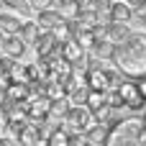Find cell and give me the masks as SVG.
<instances>
[{"label": "cell", "instance_id": "1", "mask_svg": "<svg viewBox=\"0 0 146 146\" xmlns=\"http://www.w3.org/2000/svg\"><path fill=\"white\" fill-rule=\"evenodd\" d=\"M113 64L123 77L139 80L146 74V33L131 31L113 49Z\"/></svg>", "mask_w": 146, "mask_h": 146}, {"label": "cell", "instance_id": "2", "mask_svg": "<svg viewBox=\"0 0 146 146\" xmlns=\"http://www.w3.org/2000/svg\"><path fill=\"white\" fill-rule=\"evenodd\" d=\"M139 131H141V118H121V121H113L110 128H108L105 144H110V146L139 144Z\"/></svg>", "mask_w": 146, "mask_h": 146}, {"label": "cell", "instance_id": "3", "mask_svg": "<svg viewBox=\"0 0 146 146\" xmlns=\"http://www.w3.org/2000/svg\"><path fill=\"white\" fill-rule=\"evenodd\" d=\"M115 90H118V95H121V100H123V108L141 110V108L146 105V100L141 98V92H139V85H136V80L126 77V82H118V85H115Z\"/></svg>", "mask_w": 146, "mask_h": 146}, {"label": "cell", "instance_id": "4", "mask_svg": "<svg viewBox=\"0 0 146 146\" xmlns=\"http://www.w3.org/2000/svg\"><path fill=\"white\" fill-rule=\"evenodd\" d=\"M64 121H67V126H72V131H87L90 126H95L98 121H95V115L87 110V105H74V108H67V113H64Z\"/></svg>", "mask_w": 146, "mask_h": 146}, {"label": "cell", "instance_id": "5", "mask_svg": "<svg viewBox=\"0 0 146 146\" xmlns=\"http://www.w3.org/2000/svg\"><path fill=\"white\" fill-rule=\"evenodd\" d=\"M56 54L62 56V62L64 64H82V59H85V46H80V41L77 38H64V41H59V46H56Z\"/></svg>", "mask_w": 146, "mask_h": 146}, {"label": "cell", "instance_id": "6", "mask_svg": "<svg viewBox=\"0 0 146 146\" xmlns=\"http://www.w3.org/2000/svg\"><path fill=\"white\" fill-rule=\"evenodd\" d=\"M26 49H28V44L21 38V33H5L0 41V51L10 59H21L26 54Z\"/></svg>", "mask_w": 146, "mask_h": 146}, {"label": "cell", "instance_id": "7", "mask_svg": "<svg viewBox=\"0 0 146 146\" xmlns=\"http://www.w3.org/2000/svg\"><path fill=\"white\" fill-rule=\"evenodd\" d=\"M31 46L36 49L38 59H44V56H54V54H56L59 41L54 38V33H51V31H41V33L33 38V44H31Z\"/></svg>", "mask_w": 146, "mask_h": 146}, {"label": "cell", "instance_id": "8", "mask_svg": "<svg viewBox=\"0 0 146 146\" xmlns=\"http://www.w3.org/2000/svg\"><path fill=\"white\" fill-rule=\"evenodd\" d=\"M108 21H118V23H128L133 18V10L126 0H110L108 5Z\"/></svg>", "mask_w": 146, "mask_h": 146}, {"label": "cell", "instance_id": "9", "mask_svg": "<svg viewBox=\"0 0 146 146\" xmlns=\"http://www.w3.org/2000/svg\"><path fill=\"white\" fill-rule=\"evenodd\" d=\"M59 21H64V18H62V13H59L54 5L36 10V23H38V28H41V31H51Z\"/></svg>", "mask_w": 146, "mask_h": 146}, {"label": "cell", "instance_id": "10", "mask_svg": "<svg viewBox=\"0 0 146 146\" xmlns=\"http://www.w3.org/2000/svg\"><path fill=\"white\" fill-rule=\"evenodd\" d=\"M21 23H23V15H21V13L8 10V8L0 10V31H3V33H18Z\"/></svg>", "mask_w": 146, "mask_h": 146}, {"label": "cell", "instance_id": "11", "mask_svg": "<svg viewBox=\"0 0 146 146\" xmlns=\"http://www.w3.org/2000/svg\"><path fill=\"white\" fill-rule=\"evenodd\" d=\"M90 49H92V54H95L98 59H108V62H110V59H113V49H115V44L108 41V38H98Z\"/></svg>", "mask_w": 146, "mask_h": 146}, {"label": "cell", "instance_id": "12", "mask_svg": "<svg viewBox=\"0 0 146 146\" xmlns=\"http://www.w3.org/2000/svg\"><path fill=\"white\" fill-rule=\"evenodd\" d=\"M18 33H21V38H23L26 44H33V38L41 33V28H38V23H36V21H23V23H21V28H18Z\"/></svg>", "mask_w": 146, "mask_h": 146}, {"label": "cell", "instance_id": "13", "mask_svg": "<svg viewBox=\"0 0 146 146\" xmlns=\"http://www.w3.org/2000/svg\"><path fill=\"white\" fill-rule=\"evenodd\" d=\"M15 139H18L21 144H33V141H38V139H41V131H38L36 126H31V123H26L23 128H18V133H15Z\"/></svg>", "mask_w": 146, "mask_h": 146}, {"label": "cell", "instance_id": "14", "mask_svg": "<svg viewBox=\"0 0 146 146\" xmlns=\"http://www.w3.org/2000/svg\"><path fill=\"white\" fill-rule=\"evenodd\" d=\"M49 146H59V144H64V146H69V128H64V126H56L51 133H49Z\"/></svg>", "mask_w": 146, "mask_h": 146}, {"label": "cell", "instance_id": "15", "mask_svg": "<svg viewBox=\"0 0 146 146\" xmlns=\"http://www.w3.org/2000/svg\"><path fill=\"white\" fill-rule=\"evenodd\" d=\"M0 3H3V5H5L8 10H15V13H21V15L31 10V5H28V0H0Z\"/></svg>", "mask_w": 146, "mask_h": 146}, {"label": "cell", "instance_id": "16", "mask_svg": "<svg viewBox=\"0 0 146 146\" xmlns=\"http://www.w3.org/2000/svg\"><path fill=\"white\" fill-rule=\"evenodd\" d=\"M28 5H31L33 10H41V8H49V5H54V0H28Z\"/></svg>", "mask_w": 146, "mask_h": 146}, {"label": "cell", "instance_id": "17", "mask_svg": "<svg viewBox=\"0 0 146 146\" xmlns=\"http://www.w3.org/2000/svg\"><path fill=\"white\" fill-rule=\"evenodd\" d=\"M131 10H133V15H144V13H146V0H139Z\"/></svg>", "mask_w": 146, "mask_h": 146}, {"label": "cell", "instance_id": "18", "mask_svg": "<svg viewBox=\"0 0 146 146\" xmlns=\"http://www.w3.org/2000/svg\"><path fill=\"white\" fill-rule=\"evenodd\" d=\"M139 144L146 146V115L141 118V131H139Z\"/></svg>", "mask_w": 146, "mask_h": 146}, {"label": "cell", "instance_id": "19", "mask_svg": "<svg viewBox=\"0 0 146 146\" xmlns=\"http://www.w3.org/2000/svg\"><path fill=\"white\" fill-rule=\"evenodd\" d=\"M0 126L8 128V108L5 105H0Z\"/></svg>", "mask_w": 146, "mask_h": 146}, {"label": "cell", "instance_id": "20", "mask_svg": "<svg viewBox=\"0 0 146 146\" xmlns=\"http://www.w3.org/2000/svg\"><path fill=\"white\" fill-rule=\"evenodd\" d=\"M136 85H139V92H141V98L146 100V74H144V77H139V80H136Z\"/></svg>", "mask_w": 146, "mask_h": 146}, {"label": "cell", "instance_id": "21", "mask_svg": "<svg viewBox=\"0 0 146 146\" xmlns=\"http://www.w3.org/2000/svg\"><path fill=\"white\" fill-rule=\"evenodd\" d=\"M133 18H136V26L146 33V13H144V15H133Z\"/></svg>", "mask_w": 146, "mask_h": 146}, {"label": "cell", "instance_id": "22", "mask_svg": "<svg viewBox=\"0 0 146 146\" xmlns=\"http://www.w3.org/2000/svg\"><path fill=\"white\" fill-rule=\"evenodd\" d=\"M5 100H8V95H5V87L0 85V105H5Z\"/></svg>", "mask_w": 146, "mask_h": 146}, {"label": "cell", "instance_id": "23", "mask_svg": "<svg viewBox=\"0 0 146 146\" xmlns=\"http://www.w3.org/2000/svg\"><path fill=\"white\" fill-rule=\"evenodd\" d=\"M126 3H128V5H131V8H133V5H136V3H139V0H126Z\"/></svg>", "mask_w": 146, "mask_h": 146}, {"label": "cell", "instance_id": "24", "mask_svg": "<svg viewBox=\"0 0 146 146\" xmlns=\"http://www.w3.org/2000/svg\"><path fill=\"white\" fill-rule=\"evenodd\" d=\"M3 36H5V33H3V31H0V41H3Z\"/></svg>", "mask_w": 146, "mask_h": 146}, {"label": "cell", "instance_id": "25", "mask_svg": "<svg viewBox=\"0 0 146 146\" xmlns=\"http://www.w3.org/2000/svg\"><path fill=\"white\" fill-rule=\"evenodd\" d=\"M0 56H3V51H0Z\"/></svg>", "mask_w": 146, "mask_h": 146}]
</instances>
